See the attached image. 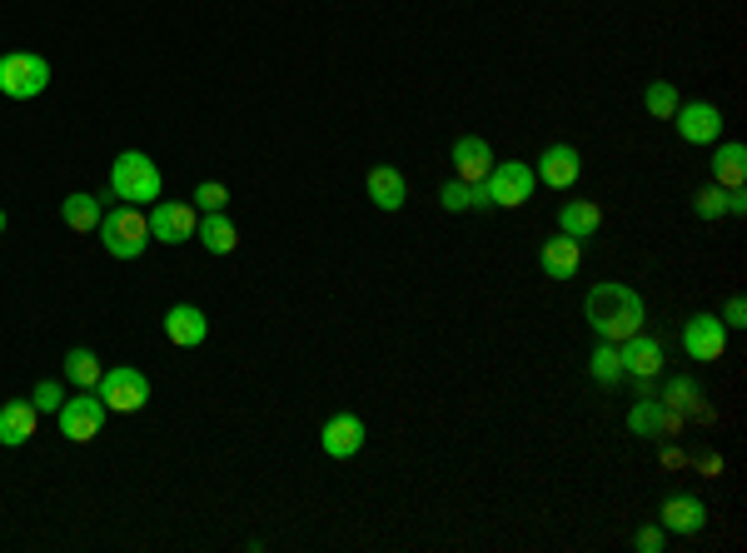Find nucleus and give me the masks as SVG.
Wrapping results in <instances>:
<instances>
[{
    "label": "nucleus",
    "mask_w": 747,
    "mask_h": 553,
    "mask_svg": "<svg viewBox=\"0 0 747 553\" xmlns=\"http://www.w3.org/2000/svg\"><path fill=\"white\" fill-rule=\"evenodd\" d=\"M195 200H200L195 210H205V215H210V210H225V205H229V190H225L219 180H205V184L195 190Z\"/></svg>",
    "instance_id": "obj_32"
},
{
    "label": "nucleus",
    "mask_w": 747,
    "mask_h": 553,
    "mask_svg": "<svg viewBox=\"0 0 747 553\" xmlns=\"http://www.w3.org/2000/svg\"><path fill=\"white\" fill-rule=\"evenodd\" d=\"M588 380L603 384V390H613V384H623V359H618V345H608V339H598L593 354H588Z\"/></svg>",
    "instance_id": "obj_25"
},
{
    "label": "nucleus",
    "mask_w": 747,
    "mask_h": 553,
    "mask_svg": "<svg viewBox=\"0 0 747 553\" xmlns=\"http://www.w3.org/2000/svg\"><path fill=\"white\" fill-rule=\"evenodd\" d=\"M672 125H678V140H688V145H717V135H723V110L708 105V100H688V105L672 110Z\"/></svg>",
    "instance_id": "obj_10"
},
{
    "label": "nucleus",
    "mask_w": 747,
    "mask_h": 553,
    "mask_svg": "<svg viewBox=\"0 0 747 553\" xmlns=\"http://www.w3.org/2000/svg\"><path fill=\"white\" fill-rule=\"evenodd\" d=\"M165 339L174 349H200L210 339V319L200 304H170L165 309Z\"/></svg>",
    "instance_id": "obj_12"
},
{
    "label": "nucleus",
    "mask_w": 747,
    "mask_h": 553,
    "mask_svg": "<svg viewBox=\"0 0 747 553\" xmlns=\"http://www.w3.org/2000/svg\"><path fill=\"white\" fill-rule=\"evenodd\" d=\"M578 264H584V239H568V235L543 239V250H539V270L548 274V280H574Z\"/></svg>",
    "instance_id": "obj_18"
},
{
    "label": "nucleus",
    "mask_w": 747,
    "mask_h": 553,
    "mask_svg": "<svg viewBox=\"0 0 747 553\" xmlns=\"http://www.w3.org/2000/svg\"><path fill=\"white\" fill-rule=\"evenodd\" d=\"M5 225H11V219H5V210H0V235H5Z\"/></svg>",
    "instance_id": "obj_36"
},
{
    "label": "nucleus",
    "mask_w": 747,
    "mask_h": 553,
    "mask_svg": "<svg viewBox=\"0 0 747 553\" xmlns=\"http://www.w3.org/2000/svg\"><path fill=\"white\" fill-rule=\"evenodd\" d=\"M50 86V60L35 50H11L0 55V95L5 100H35Z\"/></svg>",
    "instance_id": "obj_4"
},
{
    "label": "nucleus",
    "mask_w": 747,
    "mask_h": 553,
    "mask_svg": "<svg viewBox=\"0 0 747 553\" xmlns=\"http://www.w3.org/2000/svg\"><path fill=\"white\" fill-rule=\"evenodd\" d=\"M100 374H105V369H100V359L90 354V349H70L66 354V384H76V390H95Z\"/></svg>",
    "instance_id": "obj_27"
},
{
    "label": "nucleus",
    "mask_w": 747,
    "mask_h": 553,
    "mask_svg": "<svg viewBox=\"0 0 747 553\" xmlns=\"http://www.w3.org/2000/svg\"><path fill=\"white\" fill-rule=\"evenodd\" d=\"M95 394L105 399L110 414H140L145 404H150V380H145L140 369L120 364V369H105V374H100Z\"/></svg>",
    "instance_id": "obj_7"
},
{
    "label": "nucleus",
    "mask_w": 747,
    "mask_h": 553,
    "mask_svg": "<svg viewBox=\"0 0 747 553\" xmlns=\"http://www.w3.org/2000/svg\"><path fill=\"white\" fill-rule=\"evenodd\" d=\"M663 404L668 409H698V384L693 380H668V390H663Z\"/></svg>",
    "instance_id": "obj_30"
},
{
    "label": "nucleus",
    "mask_w": 747,
    "mask_h": 553,
    "mask_svg": "<svg viewBox=\"0 0 747 553\" xmlns=\"http://www.w3.org/2000/svg\"><path fill=\"white\" fill-rule=\"evenodd\" d=\"M369 200H374L384 215H394V210H404V200H409V180H404L394 165H374V170H369Z\"/></svg>",
    "instance_id": "obj_20"
},
{
    "label": "nucleus",
    "mask_w": 747,
    "mask_h": 553,
    "mask_svg": "<svg viewBox=\"0 0 747 553\" xmlns=\"http://www.w3.org/2000/svg\"><path fill=\"white\" fill-rule=\"evenodd\" d=\"M727 215H747V195H743V190H727Z\"/></svg>",
    "instance_id": "obj_35"
},
{
    "label": "nucleus",
    "mask_w": 747,
    "mask_h": 553,
    "mask_svg": "<svg viewBox=\"0 0 747 553\" xmlns=\"http://www.w3.org/2000/svg\"><path fill=\"white\" fill-rule=\"evenodd\" d=\"M598 225H603V210H598V200H568V205L558 210V235H568V239L598 235Z\"/></svg>",
    "instance_id": "obj_21"
},
{
    "label": "nucleus",
    "mask_w": 747,
    "mask_h": 553,
    "mask_svg": "<svg viewBox=\"0 0 747 553\" xmlns=\"http://www.w3.org/2000/svg\"><path fill=\"white\" fill-rule=\"evenodd\" d=\"M713 184H723V190H743V184H747V145H737V140L717 145V155H713Z\"/></svg>",
    "instance_id": "obj_23"
},
{
    "label": "nucleus",
    "mask_w": 747,
    "mask_h": 553,
    "mask_svg": "<svg viewBox=\"0 0 747 553\" xmlns=\"http://www.w3.org/2000/svg\"><path fill=\"white\" fill-rule=\"evenodd\" d=\"M319 449H325L329 459H354L359 449H364V419L359 414H335V419L319 429Z\"/></svg>",
    "instance_id": "obj_15"
},
{
    "label": "nucleus",
    "mask_w": 747,
    "mask_h": 553,
    "mask_svg": "<svg viewBox=\"0 0 747 553\" xmlns=\"http://www.w3.org/2000/svg\"><path fill=\"white\" fill-rule=\"evenodd\" d=\"M643 105H648L653 120H672V110H678V90H672L668 80H653L648 95H643Z\"/></svg>",
    "instance_id": "obj_28"
},
{
    "label": "nucleus",
    "mask_w": 747,
    "mask_h": 553,
    "mask_svg": "<svg viewBox=\"0 0 747 553\" xmlns=\"http://www.w3.org/2000/svg\"><path fill=\"white\" fill-rule=\"evenodd\" d=\"M658 519H663V529L668 533H703L708 529V504L698 499V494H672V499H663V509H658Z\"/></svg>",
    "instance_id": "obj_17"
},
{
    "label": "nucleus",
    "mask_w": 747,
    "mask_h": 553,
    "mask_svg": "<svg viewBox=\"0 0 747 553\" xmlns=\"http://www.w3.org/2000/svg\"><path fill=\"white\" fill-rule=\"evenodd\" d=\"M165 190L160 165L145 150H120V160L110 165V200H125V205H155Z\"/></svg>",
    "instance_id": "obj_2"
},
{
    "label": "nucleus",
    "mask_w": 747,
    "mask_h": 553,
    "mask_svg": "<svg viewBox=\"0 0 747 553\" xmlns=\"http://www.w3.org/2000/svg\"><path fill=\"white\" fill-rule=\"evenodd\" d=\"M618 359H623V380H658L663 374V345L643 329L618 345Z\"/></svg>",
    "instance_id": "obj_11"
},
{
    "label": "nucleus",
    "mask_w": 747,
    "mask_h": 553,
    "mask_svg": "<svg viewBox=\"0 0 747 553\" xmlns=\"http://www.w3.org/2000/svg\"><path fill=\"white\" fill-rule=\"evenodd\" d=\"M195 235H200V245H205L210 255H235V245H239V229H235V219H229L225 210H210V215L195 225Z\"/></svg>",
    "instance_id": "obj_22"
},
{
    "label": "nucleus",
    "mask_w": 747,
    "mask_h": 553,
    "mask_svg": "<svg viewBox=\"0 0 747 553\" xmlns=\"http://www.w3.org/2000/svg\"><path fill=\"white\" fill-rule=\"evenodd\" d=\"M663 543H668V529H663V523H648V529L633 533V549H643V553H663Z\"/></svg>",
    "instance_id": "obj_33"
},
{
    "label": "nucleus",
    "mask_w": 747,
    "mask_h": 553,
    "mask_svg": "<svg viewBox=\"0 0 747 553\" xmlns=\"http://www.w3.org/2000/svg\"><path fill=\"white\" fill-rule=\"evenodd\" d=\"M682 354L698 364H717L727 354V325L717 315H693L682 325Z\"/></svg>",
    "instance_id": "obj_8"
},
{
    "label": "nucleus",
    "mask_w": 747,
    "mask_h": 553,
    "mask_svg": "<svg viewBox=\"0 0 747 553\" xmlns=\"http://www.w3.org/2000/svg\"><path fill=\"white\" fill-rule=\"evenodd\" d=\"M105 419H110V409L95 390H76L60 409H55V424H60V435H66L70 444H90V439L105 429Z\"/></svg>",
    "instance_id": "obj_5"
},
{
    "label": "nucleus",
    "mask_w": 747,
    "mask_h": 553,
    "mask_svg": "<svg viewBox=\"0 0 747 553\" xmlns=\"http://www.w3.org/2000/svg\"><path fill=\"white\" fill-rule=\"evenodd\" d=\"M60 219H66V229H76V235H90V229H100V219H105V210H100V195H86V190L66 195V200H60Z\"/></svg>",
    "instance_id": "obj_24"
},
{
    "label": "nucleus",
    "mask_w": 747,
    "mask_h": 553,
    "mask_svg": "<svg viewBox=\"0 0 747 553\" xmlns=\"http://www.w3.org/2000/svg\"><path fill=\"white\" fill-rule=\"evenodd\" d=\"M195 225H200V210L184 205V200H155L150 205V239H160V245L195 239Z\"/></svg>",
    "instance_id": "obj_9"
},
{
    "label": "nucleus",
    "mask_w": 747,
    "mask_h": 553,
    "mask_svg": "<svg viewBox=\"0 0 747 553\" xmlns=\"http://www.w3.org/2000/svg\"><path fill=\"white\" fill-rule=\"evenodd\" d=\"M584 319L598 339L608 345H623L629 335H638L643 319H648V304L633 284H618V280H603L584 294Z\"/></svg>",
    "instance_id": "obj_1"
},
{
    "label": "nucleus",
    "mask_w": 747,
    "mask_h": 553,
    "mask_svg": "<svg viewBox=\"0 0 747 553\" xmlns=\"http://www.w3.org/2000/svg\"><path fill=\"white\" fill-rule=\"evenodd\" d=\"M31 404L41 414H55L60 404H66V384H60V380H41V384H35V394H31Z\"/></svg>",
    "instance_id": "obj_31"
},
{
    "label": "nucleus",
    "mask_w": 747,
    "mask_h": 553,
    "mask_svg": "<svg viewBox=\"0 0 747 553\" xmlns=\"http://www.w3.org/2000/svg\"><path fill=\"white\" fill-rule=\"evenodd\" d=\"M439 200H444V210H454V215H464V210H494L488 205V190L474 180H449L444 190H439Z\"/></svg>",
    "instance_id": "obj_26"
},
{
    "label": "nucleus",
    "mask_w": 747,
    "mask_h": 553,
    "mask_svg": "<svg viewBox=\"0 0 747 553\" xmlns=\"http://www.w3.org/2000/svg\"><path fill=\"white\" fill-rule=\"evenodd\" d=\"M693 210H698V219H723V215H727V190H723V184H708V190H698Z\"/></svg>",
    "instance_id": "obj_29"
},
{
    "label": "nucleus",
    "mask_w": 747,
    "mask_h": 553,
    "mask_svg": "<svg viewBox=\"0 0 747 553\" xmlns=\"http://www.w3.org/2000/svg\"><path fill=\"white\" fill-rule=\"evenodd\" d=\"M723 325L727 329H743L747 325V300H743V294H733V300L723 304Z\"/></svg>",
    "instance_id": "obj_34"
},
{
    "label": "nucleus",
    "mask_w": 747,
    "mask_h": 553,
    "mask_svg": "<svg viewBox=\"0 0 747 553\" xmlns=\"http://www.w3.org/2000/svg\"><path fill=\"white\" fill-rule=\"evenodd\" d=\"M533 174H539L548 190H568V184H578V174H584V155H578L574 145H548V150L539 155V165H533Z\"/></svg>",
    "instance_id": "obj_14"
},
{
    "label": "nucleus",
    "mask_w": 747,
    "mask_h": 553,
    "mask_svg": "<svg viewBox=\"0 0 747 553\" xmlns=\"http://www.w3.org/2000/svg\"><path fill=\"white\" fill-rule=\"evenodd\" d=\"M100 239H105L110 260H140L145 245H150V215H145L140 205L105 210V219H100Z\"/></svg>",
    "instance_id": "obj_3"
},
{
    "label": "nucleus",
    "mask_w": 747,
    "mask_h": 553,
    "mask_svg": "<svg viewBox=\"0 0 747 553\" xmlns=\"http://www.w3.org/2000/svg\"><path fill=\"white\" fill-rule=\"evenodd\" d=\"M449 160H454V180H474V184H484L488 170H494V150H488L484 135H459Z\"/></svg>",
    "instance_id": "obj_16"
},
{
    "label": "nucleus",
    "mask_w": 747,
    "mask_h": 553,
    "mask_svg": "<svg viewBox=\"0 0 747 553\" xmlns=\"http://www.w3.org/2000/svg\"><path fill=\"white\" fill-rule=\"evenodd\" d=\"M35 424H41V409L31 399H11L0 404V444L5 449H21L35 439Z\"/></svg>",
    "instance_id": "obj_19"
},
{
    "label": "nucleus",
    "mask_w": 747,
    "mask_h": 553,
    "mask_svg": "<svg viewBox=\"0 0 747 553\" xmlns=\"http://www.w3.org/2000/svg\"><path fill=\"white\" fill-rule=\"evenodd\" d=\"M533 184H539V174H533V165L523 160H494V170H488L484 190H488V205L494 210H519L533 200Z\"/></svg>",
    "instance_id": "obj_6"
},
{
    "label": "nucleus",
    "mask_w": 747,
    "mask_h": 553,
    "mask_svg": "<svg viewBox=\"0 0 747 553\" xmlns=\"http://www.w3.org/2000/svg\"><path fill=\"white\" fill-rule=\"evenodd\" d=\"M629 429L638 439H663V435H672V429H682V414L668 409L663 399H653V394H638V404L629 409Z\"/></svg>",
    "instance_id": "obj_13"
}]
</instances>
